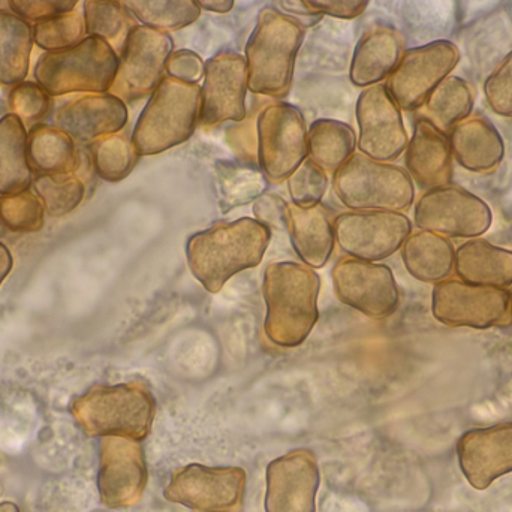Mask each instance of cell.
<instances>
[{"label": "cell", "mask_w": 512, "mask_h": 512, "mask_svg": "<svg viewBox=\"0 0 512 512\" xmlns=\"http://www.w3.org/2000/svg\"><path fill=\"white\" fill-rule=\"evenodd\" d=\"M321 277L294 261L271 262L262 277L265 303L264 333L279 348L306 342L319 319Z\"/></svg>", "instance_id": "7a4b0ae2"}, {"label": "cell", "mask_w": 512, "mask_h": 512, "mask_svg": "<svg viewBox=\"0 0 512 512\" xmlns=\"http://www.w3.org/2000/svg\"><path fill=\"white\" fill-rule=\"evenodd\" d=\"M454 273L472 285L507 289L512 286V251L484 239L466 240L456 249Z\"/></svg>", "instance_id": "484cf974"}, {"label": "cell", "mask_w": 512, "mask_h": 512, "mask_svg": "<svg viewBox=\"0 0 512 512\" xmlns=\"http://www.w3.org/2000/svg\"><path fill=\"white\" fill-rule=\"evenodd\" d=\"M307 123L297 105L277 101L256 117V161L268 182L282 183L307 159Z\"/></svg>", "instance_id": "ba28073f"}, {"label": "cell", "mask_w": 512, "mask_h": 512, "mask_svg": "<svg viewBox=\"0 0 512 512\" xmlns=\"http://www.w3.org/2000/svg\"><path fill=\"white\" fill-rule=\"evenodd\" d=\"M265 512H316L321 474L310 450H294L277 457L265 475Z\"/></svg>", "instance_id": "d6986e66"}, {"label": "cell", "mask_w": 512, "mask_h": 512, "mask_svg": "<svg viewBox=\"0 0 512 512\" xmlns=\"http://www.w3.org/2000/svg\"><path fill=\"white\" fill-rule=\"evenodd\" d=\"M84 23L87 36H95L108 42L111 47H123L129 26V12L123 2H84Z\"/></svg>", "instance_id": "d590c367"}, {"label": "cell", "mask_w": 512, "mask_h": 512, "mask_svg": "<svg viewBox=\"0 0 512 512\" xmlns=\"http://www.w3.org/2000/svg\"><path fill=\"white\" fill-rule=\"evenodd\" d=\"M484 96L493 113L512 120V50L484 81Z\"/></svg>", "instance_id": "b9f144b4"}, {"label": "cell", "mask_w": 512, "mask_h": 512, "mask_svg": "<svg viewBox=\"0 0 512 512\" xmlns=\"http://www.w3.org/2000/svg\"><path fill=\"white\" fill-rule=\"evenodd\" d=\"M27 158L30 168L41 176H69L78 170L75 141L63 129L38 125L27 134Z\"/></svg>", "instance_id": "83f0119b"}, {"label": "cell", "mask_w": 512, "mask_h": 512, "mask_svg": "<svg viewBox=\"0 0 512 512\" xmlns=\"http://www.w3.org/2000/svg\"><path fill=\"white\" fill-rule=\"evenodd\" d=\"M123 5L141 26L168 35L191 26L203 12L195 0H132Z\"/></svg>", "instance_id": "836d02e7"}, {"label": "cell", "mask_w": 512, "mask_h": 512, "mask_svg": "<svg viewBox=\"0 0 512 512\" xmlns=\"http://www.w3.org/2000/svg\"><path fill=\"white\" fill-rule=\"evenodd\" d=\"M400 254L406 271L418 282L436 285L453 274L456 249L447 237L415 231L403 243Z\"/></svg>", "instance_id": "4316f807"}, {"label": "cell", "mask_w": 512, "mask_h": 512, "mask_svg": "<svg viewBox=\"0 0 512 512\" xmlns=\"http://www.w3.org/2000/svg\"><path fill=\"white\" fill-rule=\"evenodd\" d=\"M173 51L174 41L168 33L135 24L123 42L110 93L125 102L152 95L164 80Z\"/></svg>", "instance_id": "5bb4252c"}, {"label": "cell", "mask_w": 512, "mask_h": 512, "mask_svg": "<svg viewBox=\"0 0 512 512\" xmlns=\"http://www.w3.org/2000/svg\"><path fill=\"white\" fill-rule=\"evenodd\" d=\"M44 207L35 194H18L0 197V224L14 233H35L44 225Z\"/></svg>", "instance_id": "f35d334b"}, {"label": "cell", "mask_w": 512, "mask_h": 512, "mask_svg": "<svg viewBox=\"0 0 512 512\" xmlns=\"http://www.w3.org/2000/svg\"><path fill=\"white\" fill-rule=\"evenodd\" d=\"M271 242L270 228L254 218L219 222L189 236L185 255L192 276L218 294L242 271L258 267Z\"/></svg>", "instance_id": "6da1fadb"}, {"label": "cell", "mask_w": 512, "mask_h": 512, "mask_svg": "<svg viewBox=\"0 0 512 512\" xmlns=\"http://www.w3.org/2000/svg\"><path fill=\"white\" fill-rule=\"evenodd\" d=\"M510 313H511V322H512V288L510 291Z\"/></svg>", "instance_id": "f5cc1de1"}, {"label": "cell", "mask_w": 512, "mask_h": 512, "mask_svg": "<svg viewBox=\"0 0 512 512\" xmlns=\"http://www.w3.org/2000/svg\"><path fill=\"white\" fill-rule=\"evenodd\" d=\"M304 36L306 27L274 6L259 11L245 47L249 92L273 99L288 95Z\"/></svg>", "instance_id": "3957f363"}, {"label": "cell", "mask_w": 512, "mask_h": 512, "mask_svg": "<svg viewBox=\"0 0 512 512\" xmlns=\"http://www.w3.org/2000/svg\"><path fill=\"white\" fill-rule=\"evenodd\" d=\"M357 150V134L348 123L318 119L307 129V159L325 173H336Z\"/></svg>", "instance_id": "f1b7e54d"}, {"label": "cell", "mask_w": 512, "mask_h": 512, "mask_svg": "<svg viewBox=\"0 0 512 512\" xmlns=\"http://www.w3.org/2000/svg\"><path fill=\"white\" fill-rule=\"evenodd\" d=\"M336 245L349 258L379 262L402 249L412 233L405 213L387 210H349L334 218Z\"/></svg>", "instance_id": "7c38bea8"}, {"label": "cell", "mask_w": 512, "mask_h": 512, "mask_svg": "<svg viewBox=\"0 0 512 512\" xmlns=\"http://www.w3.org/2000/svg\"><path fill=\"white\" fill-rule=\"evenodd\" d=\"M126 102L113 93H90L60 108L57 128L80 143H95L108 135L119 134L128 123Z\"/></svg>", "instance_id": "44dd1931"}, {"label": "cell", "mask_w": 512, "mask_h": 512, "mask_svg": "<svg viewBox=\"0 0 512 512\" xmlns=\"http://www.w3.org/2000/svg\"><path fill=\"white\" fill-rule=\"evenodd\" d=\"M459 62V47L448 39L408 48L384 86L400 110L418 111Z\"/></svg>", "instance_id": "4fadbf2b"}, {"label": "cell", "mask_w": 512, "mask_h": 512, "mask_svg": "<svg viewBox=\"0 0 512 512\" xmlns=\"http://www.w3.org/2000/svg\"><path fill=\"white\" fill-rule=\"evenodd\" d=\"M149 481L146 454L140 441L107 436L99 445L98 492L111 510L134 507Z\"/></svg>", "instance_id": "2e32d148"}, {"label": "cell", "mask_w": 512, "mask_h": 512, "mask_svg": "<svg viewBox=\"0 0 512 512\" xmlns=\"http://www.w3.org/2000/svg\"><path fill=\"white\" fill-rule=\"evenodd\" d=\"M286 185H288L292 206L306 209V207L322 203L325 194H327L328 186H330V179H328V173H325L318 165L313 164L310 159H306L288 177Z\"/></svg>", "instance_id": "ab89813d"}, {"label": "cell", "mask_w": 512, "mask_h": 512, "mask_svg": "<svg viewBox=\"0 0 512 512\" xmlns=\"http://www.w3.org/2000/svg\"><path fill=\"white\" fill-rule=\"evenodd\" d=\"M71 414L89 436L141 442L152 432L156 399L144 381L98 385L72 402Z\"/></svg>", "instance_id": "277c9868"}, {"label": "cell", "mask_w": 512, "mask_h": 512, "mask_svg": "<svg viewBox=\"0 0 512 512\" xmlns=\"http://www.w3.org/2000/svg\"><path fill=\"white\" fill-rule=\"evenodd\" d=\"M460 471L475 490L512 472V423L468 430L457 442Z\"/></svg>", "instance_id": "ffe728a7"}, {"label": "cell", "mask_w": 512, "mask_h": 512, "mask_svg": "<svg viewBox=\"0 0 512 512\" xmlns=\"http://www.w3.org/2000/svg\"><path fill=\"white\" fill-rule=\"evenodd\" d=\"M0 512H20V508L14 502H0Z\"/></svg>", "instance_id": "f907efd6"}, {"label": "cell", "mask_w": 512, "mask_h": 512, "mask_svg": "<svg viewBox=\"0 0 512 512\" xmlns=\"http://www.w3.org/2000/svg\"><path fill=\"white\" fill-rule=\"evenodd\" d=\"M333 191L349 210L403 213L415 203V185L405 168L360 152L333 174Z\"/></svg>", "instance_id": "52a82bcc"}, {"label": "cell", "mask_w": 512, "mask_h": 512, "mask_svg": "<svg viewBox=\"0 0 512 512\" xmlns=\"http://www.w3.org/2000/svg\"><path fill=\"white\" fill-rule=\"evenodd\" d=\"M274 6L277 11L295 18L300 24L301 18L309 20L310 24H315L322 17L309 5V0H280V2L274 3Z\"/></svg>", "instance_id": "7dc6e473"}, {"label": "cell", "mask_w": 512, "mask_h": 512, "mask_svg": "<svg viewBox=\"0 0 512 512\" xmlns=\"http://www.w3.org/2000/svg\"><path fill=\"white\" fill-rule=\"evenodd\" d=\"M340 303L376 321L390 318L400 306V289L388 265L361 259H339L331 270Z\"/></svg>", "instance_id": "9a60e30c"}, {"label": "cell", "mask_w": 512, "mask_h": 512, "mask_svg": "<svg viewBox=\"0 0 512 512\" xmlns=\"http://www.w3.org/2000/svg\"><path fill=\"white\" fill-rule=\"evenodd\" d=\"M451 153L460 167L475 174H492L505 158V141L486 117H468L448 134Z\"/></svg>", "instance_id": "cb8c5ba5"}, {"label": "cell", "mask_w": 512, "mask_h": 512, "mask_svg": "<svg viewBox=\"0 0 512 512\" xmlns=\"http://www.w3.org/2000/svg\"><path fill=\"white\" fill-rule=\"evenodd\" d=\"M50 95L33 81H23L9 93V114L20 119L26 128H35L50 110Z\"/></svg>", "instance_id": "60d3db41"}, {"label": "cell", "mask_w": 512, "mask_h": 512, "mask_svg": "<svg viewBox=\"0 0 512 512\" xmlns=\"http://www.w3.org/2000/svg\"><path fill=\"white\" fill-rule=\"evenodd\" d=\"M206 62L192 50H174L165 68V75L183 83L200 84L204 78Z\"/></svg>", "instance_id": "ee69618b"}, {"label": "cell", "mask_w": 512, "mask_h": 512, "mask_svg": "<svg viewBox=\"0 0 512 512\" xmlns=\"http://www.w3.org/2000/svg\"><path fill=\"white\" fill-rule=\"evenodd\" d=\"M33 192L51 218H63L83 203L86 188L74 174L69 176H39L33 182Z\"/></svg>", "instance_id": "8d00e7d4"}, {"label": "cell", "mask_w": 512, "mask_h": 512, "mask_svg": "<svg viewBox=\"0 0 512 512\" xmlns=\"http://www.w3.org/2000/svg\"><path fill=\"white\" fill-rule=\"evenodd\" d=\"M474 102L475 92L471 84L450 75L435 87L417 113L418 117L448 135L454 126L471 117Z\"/></svg>", "instance_id": "4dcf8cb0"}, {"label": "cell", "mask_w": 512, "mask_h": 512, "mask_svg": "<svg viewBox=\"0 0 512 512\" xmlns=\"http://www.w3.org/2000/svg\"><path fill=\"white\" fill-rule=\"evenodd\" d=\"M414 224L447 239H480L492 227L493 213L483 198L462 186L447 185L418 198Z\"/></svg>", "instance_id": "8fae6325"}, {"label": "cell", "mask_w": 512, "mask_h": 512, "mask_svg": "<svg viewBox=\"0 0 512 512\" xmlns=\"http://www.w3.org/2000/svg\"><path fill=\"white\" fill-rule=\"evenodd\" d=\"M32 26L12 11L0 12V84L17 86L29 72Z\"/></svg>", "instance_id": "1f68e13d"}, {"label": "cell", "mask_w": 512, "mask_h": 512, "mask_svg": "<svg viewBox=\"0 0 512 512\" xmlns=\"http://www.w3.org/2000/svg\"><path fill=\"white\" fill-rule=\"evenodd\" d=\"M12 265H14V259H12L11 252L3 243H0V286L11 273Z\"/></svg>", "instance_id": "681fc988"}, {"label": "cell", "mask_w": 512, "mask_h": 512, "mask_svg": "<svg viewBox=\"0 0 512 512\" xmlns=\"http://www.w3.org/2000/svg\"><path fill=\"white\" fill-rule=\"evenodd\" d=\"M309 5L319 15L354 20L364 14L369 2H363V0H309Z\"/></svg>", "instance_id": "bcb514c9"}, {"label": "cell", "mask_w": 512, "mask_h": 512, "mask_svg": "<svg viewBox=\"0 0 512 512\" xmlns=\"http://www.w3.org/2000/svg\"><path fill=\"white\" fill-rule=\"evenodd\" d=\"M289 240L304 265L318 270L327 264L336 246L333 221L324 204L289 207Z\"/></svg>", "instance_id": "d4e9b609"}, {"label": "cell", "mask_w": 512, "mask_h": 512, "mask_svg": "<svg viewBox=\"0 0 512 512\" xmlns=\"http://www.w3.org/2000/svg\"><path fill=\"white\" fill-rule=\"evenodd\" d=\"M11 11L26 21L51 20L60 15L75 11L77 2L74 0H9Z\"/></svg>", "instance_id": "7bdbcfd3"}, {"label": "cell", "mask_w": 512, "mask_h": 512, "mask_svg": "<svg viewBox=\"0 0 512 512\" xmlns=\"http://www.w3.org/2000/svg\"><path fill=\"white\" fill-rule=\"evenodd\" d=\"M357 149L379 162H393L409 143L402 110L384 84L363 89L355 105Z\"/></svg>", "instance_id": "ac0fdd59"}, {"label": "cell", "mask_w": 512, "mask_h": 512, "mask_svg": "<svg viewBox=\"0 0 512 512\" xmlns=\"http://www.w3.org/2000/svg\"><path fill=\"white\" fill-rule=\"evenodd\" d=\"M432 315L447 327L507 328L512 324L510 291L450 277L433 286Z\"/></svg>", "instance_id": "30bf717a"}, {"label": "cell", "mask_w": 512, "mask_h": 512, "mask_svg": "<svg viewBox=\"0 0 512 512\" xmlns=\"http://www.w3.org/2000/svg\"><path fill=\"white\" fill-rule=\"evenodd\" d=\"M246 483L243 468L191 463L174 472L164 498L192 512H243Z\"/></svg>", "instance_id": "9c48e42d"}, {"label": "cell", "mask_w": 512, "mask_h": 512, "mask_svg": "<svg viewBox=\"0 0 512 512\" xmlns=\"http://www.w3.org/2000/svg\"><path fill=\"white\" fill-rule=\"evenodd\" d=\"M200 84L165 75L138 116L131 140L138 156H156L186 143L200 125Z\"/></svg>", "instance_id": "5b68a950"}, {"label": "cell", "mask_w": 512, "mask_h": 512, "mask_svg": "<svg viewBox=\"0 0 512 512\" xmlns=\"http://www.w3.org/2000/svg\"><path fill=\"white\" fill-rule=\"evenodd\" d=\"M33 41L47 53L69 50L86 38L83 12L72 11L32 27Z\"/></svg>", "instance_id": "74e56055"}, {"label": "cell", "mask_w": 512, "mask_h": 512, "mask_svg": "<svg viewBox=\"0 0 512 512\" xmlns=\"http://www.w3.org/2000/svg\"><path fill=\"white\" fill-rule=\"evenodd\" d=\"M201 11L213 12V14H228L233 11V0H198Z\"/></svg>", "instance_id": "c3c4849f"}, {"label": "cell", "mask_w": 512, "mask_h": 512, "mask_svg": "<svg viewBox=\"0 0 512 512\" xmlns=\"http://www.w3.org/2000/svg\"><path fill=\"white\" fill-rule=\"evenodd\" d=\"M201 89L200 125L243 122L248 116L249 78L245 56L225 50L210 57Z\"/></svg>", "instance_id": "e0dca14e"}, {"label": "cell", "mask_w": 512, "mask_h": 512, "mask_svg": "<svg viewBox=\"0 0 512 512\" xmlns=\"http://www.w3.org/2000/svg\"><path fill=\"white\" fill-rule=\"evenodd\" d=\"M215 180L219 203L225 210L254 204L270 183L258 167L233 161L216 162Z\"/></svg>", "instance_id": "d6a6232c"}, {"label": "cell", "mask_w": 512, "mask_h": 512, "mask_svg": "<svg viewBox=\"0 0 512 512\" xmlns=\"http://www.w3.org/2000/svg\"><path fill=\"white\" fill-rule=\"evenodd\" d=\"M8 11H11V6H9V0H0V12Z\"/></svg>", "instance_id": "816d5d0a"}, {"label": "cell", "mask_w": 512, "mask_h": 512, "mask_svg": "<svg viewBox=\"0 0 512 512\" xmlns=\"http://www.w3.org/2000/svg\"><path fill=\"white\" fill-rule=\"evenodd\" d=\"M405 53L403 36L393 27L378 24L363 33L349 65V80L355 87L384 84Z\"/></svg>", "instance_id": "603a6c76"}, {"label": "cell", "mask_w": 512, "mask_h": 512, "mask_svg": "<svg viewBox=\"0 0 512 512\" xmlns=\"http://www.w3.org/2000/svg\"><path fill=\"white\" fill-rule=\"evenodd\" d=\"M405 170L424 191L451 185L453 153L448 135L417 117L405 150Z\"/></svg>", "instance_id": "7402d4cb"}, {"label": "cell", "mask_w": 512, "mask_h": 512, "mask_svg": "<svg viewBox=\"0 0 512 512\" xmlns=\"http://www.w3.org/2000/svg\"><path fill=\"white\" fill-rule=\"evenodd\" d=\"M119 54L108 42L86 36L80 44L45 53L35 66V80L50 96L111 92Z\"/></svg>", "instance_id": "8992f818"}, {"label": "cell", "mask_w": 512, "mask_h": 512, "mask_svg": "<svg viewBox=\"0 0 512 512\" xmlns=\"http://www.w3.org/2000/svg\"><path fill=\"white\" fill-rule=\"evenodd\" d=\"M32 183L27 158V131L20 119L6 114L0 119V197L24 192Z\"/></svg>", "instance_id": "f546056e"}, {"label": "cell", "mask_w": 512, "mask_h": 512, "mask_svg": "<svg viewBox=\"0 0 512 512\" xmlns=\"http://www.w3.org/2000/svg\"><path fill=\"white\" fill-rule=\"evenodd\" d=\"M289 207L291 204L286 203L285 198L267 191L255 201L252 210H254V219L270 230L274 228V230L288 231Z\"/></svg>", "instance_id": "f6af8a7d"}, {"label": "cell", "mask_w": 512, "mask_h": 512, "mask_svg": "<svg viewBox=\"0 0 512 512\" xmlns=\"http://www.w3.org/2000/svg\"><path fill=\"white\" fill-rule=\"evenodd\" d=\"M138 153L128 135H108L92 147L93 168L102 180L117 183L125 180L137 164Z\"/></svg>", "instance_id": "e575fe53"}]
</instances>
